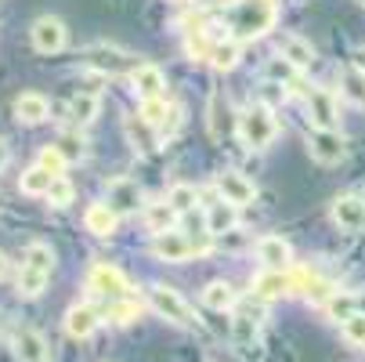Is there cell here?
<instances>
[{
    "instance_id": "obj_1",
    "label": "cell",
    "mask_w": 365,
    "mask_h": 362,
    "mask_svg": "<svg viewBox=\"0 0 365 362\" xmlns=\"http://www.w3.org/2000/svg\"><path fill=\"white\" fill-rule=\"evenodd\" d=\"M275 0H239V4L228 11V26H232V36L235 40H257L264 36L272 26H275Z\"/></svg>"
},
{
    "instance_id": "obj_2",
    "label": "cell",
    "mask_w": 365,
    "mask_h": 362,
    "mask_svg": "<svg viewBox=\"0 0 365 362\" xmlns=\"http://www.w3.org/2000/svg\"><path fill=\"white\" fill-rule=\"evenodd\" d=\"M239 138H242V145L246 149H268L272 145V138H275V131H279V124H275V116H272V109L268 106H250L246 113H239Z\"/></svg>"
},
{
    "instance_id": "obj_3",
    "label": "cell",
    "mask_w": 365,
    "mask_h": 362,
    "mask_svg": "<svg viewBox=\"0 0 365 362\" xmlns=\"http://www.w3.org/2000/svg\"><path fill=\"white\" fill-rule=\"evenodd\" d=\"M145 297H148V304H152L155 316H163V319H170V323H178V326H195L192 308H188V301H185L178 290L152 283V286L145 290Z\"/></svg>"
},
{
    "instance_id": "obj_4",
    "label": "cell",
    "mask_w": 365,
    "mask_h": 362,
    "mask_svg": "<svg viewBox=\"0 0 365 362\" xmlns=\"http://www.w3.org/2000/svg\"><path fill=\"white\" fill-rule=\"evenodd\" d=\"M83 62L91 66V69H98V73H109V76H116V73H134L141 62L138 59H130L127 51H120V47H113V44H98V47H87L83 51Z\"/></svg>"
},
{
    "instance_id": "obj_5",
    "label": "cell",
    "mask_w": 365,
    "mask_h": 362,
    "mask_svg": "<svg viewBox=\"0 0 365 362\" xmlns=\"http://www.w3.org/2000/svg\"><path fill=\"white\" fill-rule=\"evenodd\" d=\"M87 286H91L94 293H101V297H113V301H120V297L130 293L127 276H123L116 265H106V261H94V265H91V272H87Z\"/></svg>"
},
{
    "instance_id": "obj_6",
    "label": "cell",
    "mask_w": 365,
    "mask_h": 362,
    "mask_svg": "<svg viewBox=\"0 0 365 362\" xmlns=\"http://www.w3.org/2000/svg\"><path fill=\"white\" fill-rule=\"evenodd\" d=\"M307 152H311V160H319L322 167H333V164H340L344 160V138L336 134V131H322V127H311L307 131Z\"/></svg>"
},
{
    "instance_id": "obj_7",
    "label": "cell",
    "mask_w": 365,
    "mask_h": 362,
    "mask_svg": "<svg viewBox=\"0 0 365 362\" xmlns=\"http://www.w3.org/2000/svg\"><path fill=\"white\" fill-rule=\"evenodd\" d=\"M307 120L311 127H322V131H336L340 116H336V98L326 87H311L307 91Z\"/></svg>"
},
{
    "instance_id": "obj_8",
    "label": "cell",
    "mask_w": 365,
    "mask_h": 362,
    "mask_svg": "<svg viewBox=\"0 0 365 362\" xmlns=\"http://www.w3.org/2000/svg\"><path fill=\"white\" fill-rule=\"evenodd\" d=\"M29 36H33V47L40 51V55H55V51L66 47V22L55 19V15H43V19L33 22Z\"/></svg>"
},
{
    "instance_id": "obj_9",
    "label": "cell",
    "mask_w": 365,
    "mask_h": 362,
    "mask_svg": "<svg viewBox=\"0 0 365 362\" xmlns=\"http://www.w3.org/2000/svg\"><path fill=\"white\" fill-rule=\"evenodd\" d=\"M214 188H217L221 199H228V203H235V206H246V203L257 199L253 181H246L239 171H217V174H214Z\"/></svg>"
},
{
    "instance_id": "obj_10",
    "label": "cell",
    "mask_w": 365,
    "mask_h": 362,
    "mask_svg": "<svg viewBox=\"0 0 365 362\" xmlns=\"http://www.w3.org/2000/svg\"><path fill=\"white\" fill-rule=\"evenodd\" d=\"M152 253L167 265H181L195 253V246H192V236H185V232H163L152 239Z\"/></svg>"
},
{
    "instance_id": "obj_11",
    "label": "cell",
    "mask_w": 365,
    "mask_h": 362,
    "mask_svg": "<svg viewBox=\"0 0 365 362\" xmlns=\"http://www.w3.org/2000/svg\"><path fill=\"white\" fill-rule=\"evenodd\" d=\"M250 290L260 301H275L282 293H293V276H289V268H264V272L253 276Z\"/></svg>"
},
{
    "instance_id": "obj_12",
    "label": "cell",
    "mask_w": 365,
    "mask_h": 362,
    "mask_svg": "<svg viewBox=\"0 0 365 362\" xmlns=\"http://www.w3.org/2000/svg\"><path fill=\"white\" fill-rule=\"evenodd\" d=\"M130 91H134L141 101L163 98V94H167V76H163V69L152 66V62H141V66L130 73Z\"/></svg>"
},
{
    "instance_id": "obj_13",
    "label": "cell",
    "mask_w": 365,
    "mask_h": 362,
    "mask_svg": "<svg viewBox=\"0 0 365 362\" xmlns=\"http://www.w3.org/2000/svg\"><path fill=\"white\" fill-rule=\"evenodd\" d=\"M333 225L344 232L365 228V199L361 196H336L333 199Z\"/></svg>"
},
{
    "instance_id": "obj_14",
    "label": "cell",
    "mask_w": 365,
    "mask_h": 362,
    "mask_svg": "<svg viewBox=\"0 0 365 362\" xmlns=\"http://www.w3.org/2000/svg\"><path fill=\"white\" fill-rule=\"evenodd\" d=\"M106 203L113 206L116 214H134L138 206H141V188H138V181H130V178H113V181L106 185Z\"/></svg>"
},
{
    "instance_id": "obj_15",
    "label": "cell",
    "mask_w": 365,
    "mask_h": 362,
    "mask_svg": "<svg viewBox=\"0 0 365 362\" xmlns=\"http://www.w3.org/2000/svg\"><path fill=\"white\" fill-rule=\"evenodd\" d=\"M98 326H101V316L94 312L91 304H73L69 312H66V333H69V337H76V341L94 337V333H98Z\"/></svg>"
},
{
    "instance_id": "obj_16",
    "label": "cell",
    "mask_w": 365,
    "mask_h": 362,
    "mask_svg": "<svg viewBox=\"0 0 365 362\" xmlns=\"http://www.w3.org/2000/svg\"><path fill=\"white\" fill-rule=\"evenodd\" d=\"M47 116H51V101H47L43 94L26 91V94H19V98H15V120H19V124L36 127V124H43Z\"/></svg>"
},
{
    "instance_id": "obj_17",
    "label": "cell",
    "mask_w": 365,
    "mask_h": 362,
    "mask_svg": "<svg viewBox=\"0 0 365 362\" xmlns=\"http://www.w3.org/2000/svg\"><path fill=\"white\" fill-rule=\"evenodd\" d=\"M257 257L264 261V268H289L293 265V250L282 236H264L257 239Z\"/></svg>"
},
{
    "instance_id": "obj_18",
    "label": "cell",
    "mask_w": 365,
    "mask_h": 362,
    "mask_svg": "<svg viewBox=\"0 0 365 362\" xmlns=\"http://www.w3.org/2000/svg\"><path fill=\"white\" fill-rule=\"evenodd\" d=\"M11 344H15V358L19 362H47V341L36 330H29V326L15 330Z\"/></svg>"
},
{
    "instance_id": "obj_19",
    "label": "cell",
    "mask_w": 365,
    "mask_h": 362,
    "mask_svg": "<svg viewBox=\"0 0 365 362\" xmlns=\"http://www.w3.org/2000/svg\"><path fill=\"white\" fill-rule=\"evenodd\" d=\"M239 206L228 203V199H214V203H206V232H214V236H225L239 225Z\"/></svg>"
},
{
    "instance_id": "obj_20",
    "label": "cell",
    "mask_w": 365,
    "mask_h": 362,
    "mask_svg": "<svg viewBox=\"0 0 365 362\" xmlns=\"http://www.w3.org/2000/svg\"><path fill=\"white\" fill-rule=\"evenodd\" d=\"M232 127H239V120H232V106H228V98L221 91L210 94V138L225 141L232 134Z\"/></svg>"
},
{
    "instance_id": "obj_21",
    "label": "cell",
    "mask_w": 365,
    "mask_h": 362,
    "mask_svg": "<svg viewBox=\"0 0 365 362\" xmlns=\"http://www.w3.org/2000/svg\"><path fill=\"white\" fill-rule=\"evenodd\" d=\"M47 279H51V272H47V268H36V265H29V261H22V268H19V283H15V290H19V297H26V301H33V297H40V293L47 290Z\"/></svg>"
},
{
    "instance_id": "obj_22",
    "label": "cell",
    "mask_w": 365,
    "mask_h": 362,
    "mask_svg": "<svg viewBox=\"0 0 365 362\" xmlns=\"http://www.w3.org/2000/svg\"><path fill=\"white\" fill-rule=\"evenodd\" d=\"M116 211L109 203H91L87 206V214H83V225H87V232H94V236H113L116 232Z\"/></svg>"
},
{
    "instance_id": "obj_23",
    "label": "cell",
    "mask_w": 365,
    "mask_h": 362,
    "mask_svg": "<svg viewBox=\"0 0 365 362\" xmlns=\"http://www.w3.org/2000/svg\"><path fill=\"white\" fill-rule=\"evenodd\" d=\"M279 55H282L286 62H293L297 69H307L311 62H315V47H311L307 40H300V36H293V33H286V36L279 40Z\"/></svg>"
},
{
    "instance_id": "obj_24",
    "label": "cell",
    "mask_w": 365,
    "mask_h": 362,
    "mask_svg": "<svg viewBox=\"0 0 365 362\" xmlns=\"http://www.w3.org/2000/svg\"><path fill=\"white\" fill-rule=\"evenodd\" d=\"M242 59V40H214V51H210V66L217 73H232Z\"/></svg>"
},
{
    "instance_id": "obj_25",
    "label": "cell",
    "mask_w": 365,
    "mask_h": 362,
    "mask_svg": "<svg viewBox=\"0 0 365 362\" xmlns=\"http://www.w3.org/2000/svg\"><path fill=\"white\" fill-rule=\"evenodd\" d=\"M178 218H181V214L174 211L170 203H148V206H145V225H148L152 236L174 232V221H178Z\"/></svg>"
},
{
    "instance_id": "obj_26",
    "label": "cell",
    "mask_w": 365,
    "mask_h": 362,
    "mask_svg": "<svg viewBox=\"0 0 365 362\" xmlns=\"http://www.w3.org/2000/svg\"><path fill=\"white\" fill-rule=\"evenodd\" d=\"M235 301H239V293H235L232 283H225V279L206 283V290H202V304L214 308V312H228V308H235Z\"/></svg>"
},
{
    "instance_id": "obj_27",
    "label": "cell",
    "mask_w": 365,
    "mask_h": 362,
    "mask_svg": "<svg viewBox=\"0 0 365 362\" xmlns=\"http://www.w3.org/2000/svg\"><path fill=\"white\" fill-rule=\"evenodd\" d=\"M340 91L354 106H365V69L358 66H340Z\"/></svg>"
},
{
    "instance_id": "obj_28",
    "label": "cell",
    "mask_w": 365,
    "mask_h": 362,
    "mask_svg": "<svg viewBox=\"0 0 365 362\" xmlns=\"http://www.w3.org/2000/svg\"><path fill=\"white\" fill-rule=\"evenodd\" d=\"M170 113H174V106H167V98H148V101H141V120L152 127V131H167V124H170Z\"/></svg>"
},
{
    "instance_id": "obj_29",
    "label": "cell",
    "mask_w": 365,
    "mask_h": 362,
    "mask_svg": "<svg viewBox=\"0 0 365 362\" xmlns=\"http://www.w3.org/2000/svg\"><path fill=\"white\" fill-rule=\"evenodd\" d=\"M98 109H101V101H98V94H91V91H80V94L73 98V106H69V113H73V124H76V127L94 124Z\"/></svg>"
},
{
    "instance_id": "obj_30",
    "label": "cell",
    "mask_w": 365,
    "mask_h": 362,
    "mask_svg": "<svg viewBox=\"0 0 365 362\" xmlns=\"http://www.w3.org/2000/svg\"><path fill=\"white\" fill-rule=\"evenodd\" d=\"M55 178H58V174H51V171H43V167L36 164V167L22 171L19 188H22L26 196H47V188H51V181H55Z\"/></svg>"
},
{
    "instance_id": "obj_31",
    "label": "cell",
    "mask_w": 365,
    "mask_h": 362,
    "mask_svg": "<svg viewBox=\"0 0 365 362\" xmlns=\"http://www.w3.org/2000/svg\"><path fill=\"white\" fill-rule=\"evenodd\" d=\"M300 73H304V69H297V66H293V62H286L282 55L268 62V76H272V80H279V84H286L289 91H300V87H304V84H300Z\"/></svg>"
},
{
    "instance_id": "obj_32",
    "label": "cell",
    "mask_w": 365,
    "mask_h": 362,
    "mask_svg": "<svg viewBox=\"0 0 365 362\" xmlns=\"http://www.w3.org/2000/svg\"><path fill=\"white\" fill-rule=\"evenodd\" d=\"M167 203L174 206L178 214H192L195 211V203H199V192H195V185H174L170 192H167Z\"/></svg>"
},
{
    "instance_id": "obj_33",
    "label": "cell",
    "mask_w": 365,
    "mask_h": 362,
    "mask_svg": "<svg viewBox=\"0 0 365 362\" xmlns=\"http://www.w3.org/2000/svg\"><path fill=\"white\" fill-rule=\"evenodd\" d=\"M43 171H51V174H66V167H69V156L58 149V145H43L40 149V160H36Z\"/></svg>"
},
{
    "instance_id": "obj_34",
    "label": "cell",
    "mask_w": 365,
    "mask_h": 362,
    "mask_svg": "<svg viewBox=\"0 0 365 362\" xmlns=\"http://www.w3.org/2000/svg\"><path fill=\"white\" fill-rule=\"evenodd\" d=\"M127 134H130V141H134V149H141V152H152V149H155V138H152V127H148V124H145L141 116H138V120H134V116L127 120Z\"/></svg>"
},
{
    "instance_id": "obj_35",
    "label": "cell",
    "mask_w": 365,
    "mask_h": 362,
    "mask_svg": "<svg viewBox=\"0 0 365 362\" xmlns=\"http://www.w3.org/2000/svg\"><path fill=\"white\" fill-rule=\"evenodd\" d=\"M22 261H29V265H36V268H55V250H51L47 243H29L26 246V253H22Z\"/></svg>"
},
{
    "instance_id": "obj_36",
    "label": "cell",
    "mask_w": 365,
    "mask_h": 362,
    "mask_svg": "<svg viewBox=\"0 0 365 362\" xmlns=\"http://www.w3.org/2000/svg\"><path fill=\"white\" fill-rule=\"evenodd\" d=\"M73 196H76V188H73V181H69L66 174H58L55 181H51V188H47L51 206H69V203H73Z\"/></svg>"
},
{
    "instance_id": "obj_37",
    "label": "cell",
    "mask_w": 365,
    "mask_h": 362,
    "mask_svg": "<svg viewBox=\"0 0 365 362\" xmlns=\"http://www.w3.org/2000/svg\"><path fill=\"white\" fill-rule=\"evenodd\" d=\"M138 312H141V308H138L130 297H120V301H113V304H109V319H113L116 326L134 323V319H138Z\"/></svg>"
},
{
    "instance_id": "obj_38",
    "label": "cell",
    "mask_w": 365,
    "mask_h": 362,
    "mask_svg": "<svg viewBox=\"0 0 365 362\" xmlns=\"http://www.w3.org/2000/svg\"><path fill=\"white\" fill-rule=\"evenodd\" d=\"M340 333L351 341V344H361L365 348V312H354L340 323Z\"/></svg>"
},
{
    "instance_id": "obj_39",
    "label": "cell",
    "mask_w": 365,
    "mask_h": 362,
    "mask_svg": "<svg viewBox=\"0 0 365 362\" xmlns=\"http://www.w3.org/2000/svg\"><path fill=\"white\" fill-rule=\"evenodd\" d=\"M253 341H257L253 319H250V316H235V344H239V348H250Z\"/></svg>"
},
{
    "instance_id": "obj_40",
    "label": "cell",
    "mask_w": 365,
    "mask_h": 362,
    "mask_svg": "<svg viewBox=\"0 0 365 362\" xmlns=\"http://www.w3.org/2000/svg\"><path fill=\"white\" fill-rule=\"evenodd\" d=\"M58 149H62V152H66V156H69V164L83 156V141H80L76 134H66V138L58 141Z\"/></svg>"
},
{
    "instance_id": "obj_41",
    "label": "cell",
    "mask_w": 365,
    "mask_h": 362,
    "mask_svg": "<svg viewBox=\"0 0 365 362\" xmlns=\"http://www.w3.org/2000/svg\"><path fill=\"white\" fill-rule=\"evenodd\" d=\"M8 160H11V152H8V145H4V141H0V171L8 167Z\"/></svg>"
},
{
    "instance_id": "obj_42",
    "label": "cell",
    "mask_w": 365,
    "mask_h": 362,
    "mask_svg": "<svg viewBox=\"0 0 365 362\" xmlns=\"http://www.w3.org/2000/svg\"><path fill=\"white\" fill-rule=\"evenodd\" d=\"M4 276H8V257L0 253V279H4Z\"/></svg>"
},
{
    "instance_id": "obj_43",
    "label": "cell",
    "mask_w": 365,
    "mask_h": 362,
    "mask_svg": "<svg viewBox=\"0 0 365 362\" xmlns=\"http://www.w3.org/2000/svg\"><path fill=\"white\" fill-rule=\"evenodd\" d=\"M361 4H365V0H361Z\"/></svg>"
},
{
    "instance_id": "obj_44",
    "label": "cell",
    "mask_w": 365,
    "mask_h": 362,
    "mask_svg": "<svg viewBox=\"0 0 365 362\" xmlns=\"http://www.w3.org/2000/svg\"><path fill=\"white\" fill-rule=\"evenodd\" d=\"M181 4H185V0H181Z\"/></svg>"
}]
</instances>
